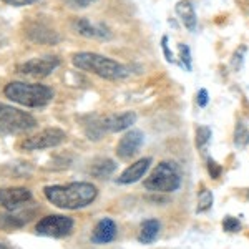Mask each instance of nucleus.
Instances as JSON below:
<instances>
[{"label": "nucleus", "instance_id": "a211bd4d", "mask_svg": "<svg viewBox=\"0 0 249 249\" xmlns=\"http://www.w3.org/2000/svg\"><path fill=\"white\" fill-rule=\"evenodd\" d=\"M116 171V163L110 158H100L91 164L90 175L98 179H107Z\"/></svg>", "mask_w": 249, "mask_h": 249}, {"label": "nucleus", "instance_id": "6e6552de", "mask_svg": "<svg viewBox=\"0 0 249 249\" xmlns=\"http://www.w3.org/2000/svg\"><path fill=\"white\" fill-rule=\"evenodd\" d=\"M67 142V133L60 128H47V130L40 131V133L25 138L20 143V148L27 151H38L47 150V148L60 146L62 143Z\"/></svg>", "mask_w": 249, "mask_h": 249}, {"label": "nucleus", "instance_id": "f03ea898", "mask_svg": "<svg viewBox=\"0 0 249 249\" xmlns=\"http://www.w3.org/2000/svg\"><path fill=\"white\" fill-rule=\"evenodd\" d=\"M71 63L83 71H90L100 78L105 80H123L130 75L128 67L116 62L113 58H108L105 55L91 53V52H78L71 57Z\"/></svg>", "mask_w": 249, "mask_h": 249}, {"label": "nucleus", "instance_id": "f257e3e1", "mask_svg": "<svg viewBox=\"0 0 249 249\" xmlns=\"http://www.w3.org/2000/svg\"><path fill=\"white\" fill-rule=\"evenodd\" d=\"M43 195L53 206L60 210L77 211L90 206L98 196L95 184L85 181H75L68 184H53L43 188Z\"/></svg>", "mask_w": 249, "mask_h": 249}, {"label": "nucleus", "instance_id": "4468645a", "mask_svg": "<svg viewBox=\"0 0 249 249\" xmlns=\"http://www.w3.org/2000/svg\"><path fill=\"white\" fill-rule=\"evenodd\" d=\"M116 238V223L111 218H103L96 223L93 232H91V243L95 244H108Z\"/></svg>", "mask_w": 249, "mask_h": 249}, {"label": "nucleus", "instance_id": "bb28decb", "mask_svg": "<svg viewBox=\"0 0 249 249\" xmlns=\"http://www.w3.org/2000/svg\"><path fill=\"white\" fill-rule=\"evenodd\" d=\"M161 48H163V53H164V58L168 60L170 63H175V55L171 53L170 47H168V37L164 35V37L161 38Z\"/></svg>", "mask_w": 249, "mask_h": 249}, {"label": "nucleus", "instance_id": "cd10ccee", "mask_svg": "<svg viewBox=\"0 0 249 249\" xmlns=\"http://www.w3.org/2000/svg\"><path fill=\"white\" fill-rule=\"evenodd\" d=\"M3 3H9L12 7H23V5H30L34 0H0Z\"/></svg>", "mask_w": 249, "mask_h": 249}, {"label": "nucleus", "instance_id": "0eeeda50", "mask_svg": "<svg viewBox=\"0 0 249 249\" xmlns=\"http://www.w3.org/2000/svg\"><path fill=\"white\" fill-rule=\"evenodd\" d=\"M73 219L63 214H50L42 218L35 226V231L40 236L47 238H67L73 231Z\"/></svg>", "mask_w": 249, "mask_h": 249}, {"label": "nucleus", "instance_id": "f8f14e48", "mask_svg": "<svg viewBox=\"0 0 249 249\" xmlns=\"http://www.w3.org/2000/svg\"><path fill=\"white\" fill-rule=\"evenodd\" d=\"M71 27L78 35H83L87 38H111L110 30L105 25H93L88 18H75L71 22Z\"/></svg>", "mask_w": 249, "mask_h": 249}, {"label": "nucleus", "instance_id": "39448f33", "mask_svg": "<svg viewBox=\"0 0 249 249\" xmlns=\"http://www.w3.org/2000/svg\"><path fill=\"white\" fill-rule=\"evenodd\" d=\"M136 123V113L126 111L122 115H110L105 118H93V122L85 126V133L90 140H100L105 133H118L131 128Z\"/></svg>", "mask_w": 249, "mask_h": 249}, {"label": "nucleus", "instance_id": "2eb2a0df", "mask_svg": "<svg viewBox=\"0 0 249 249\" xmlns=\"http://www.w3.org/2000/svg\"><path fill=\"white\" fill-rule=\"evenodd\" d=\"M27 35L30 40L37 43H45V45H55L60 42V35L55 30L48 29L43 23H32L27 29Z\"/></svg>", "mask_w": 249, "mask_h": 249}, {"label": "nucleus", "instance_id": "412c9836", "mask_svg": "<svg viewBox=\"0 0 249 249\" xmlns=\"http://www.w3.org/2000/svg\"><path fill=\"white\" fill-rule=\"evenodd\" d=\"M213 201H214V196L210 190H204L198 195V208H196V213H204L208 211L213 206Z\"/></svg>", "mask_w": 249, "mask_h": 249}, {"label": "nucleus", "instance_id": "4be33fe9", "mask_svg": "<svg viewBox=\"0 0 249 249\" xmlns=\"http://www.w3.org/2000/svg\"><path fill=\"white\" fill-rule=\"evenodd\" d=\"M178 53L181 58V65L183 68H186V71H191L193 68V58H191V50L186 43H179L178 45Z\"/></svg>", "mask_w": 249, "mask_h": 249}, {"label": "nucleus", "instance_id": "ddd939ff", "mask_svg": "<svg viewBox=\"0 0 249 249\" xmlns=\"http://www.w3.org/2000/svg\"><path fill=\"white\" fill-rule=\"evenodd\" d=\"M150 166H151V158L138 160V161L130 164V166L120 175L118 183L120 184H133L136 181H140V179L146 175V171L150 170Z\"/></svg>", "mask_w": 249, "mask_h": 249}, {"label": "nucleus", "instance_id": "5701e85b", "mask_svg": "<svg viewBox=\"0 0 249 249\" xmlns=\"http://www.w3.org/2000/svg\"><path fill=\"white\" fill-rule=\"evenodd\" d=\"M211 140V130L208 126H198V130H196V146L199 148V150H204L206 148V144L210 143Z\"/></svg>", "mask_w": 249, "mask_h": 249}, {"label": "nucleus", "instance_id": "9d476101", "mask_svg": "<svg viewBox=\"0 0 249 249\" xmlns=\"http://www.w3.org/2000/svg\"><path fill=\"white\" fill-rule=\"evenodd\" d=\"M32 201V191L23 186L0 188V206L7 211H17Z\"/></svg>", "mask_w": 249, "mask_h": 249}, {"label": "nucleus", "instance_id": "f3484780", "mask_svg": "<svg viewBox=\"0 0 249 249\" xmlns=\"http://www.w3.org/2000/svg\"><path fill=\"white\" fill-rule=\"evenodd\" d=\"M160 231H161V223L158 219H146L142 223L138 232V241L142 244H151L158 239Z\"/></svg>", "mask_w": 249, "mask_h": 249}, {"label": "nucleus", "instance_id": "20e7f679", "mask_svg": "<svg viewBox=\"0 0 249 249\" xmlns=\"http://www.w3.org/2000/svg\"><path fill=\"white\" fill-rule=\"evenodd\" d=\"M181 186V171L178 164L171 161H161L150 173L144 181V188L153 193H175Z\"/></svg>", "mask_w": 249, "mask_h": 249}, {"label": "nucleus", "instance_id": "aec40b11", "mask_svg": "<svg viewBox=\"0 0 249 249\" xmlns=\"http://www.w3.org/2000/svg\"><path fill=\"white\" fill-rule=\"evenodd\" d=\"M248 144H249V130L243 122H239L236 124V130H234V146L238 150H243Z\"/></svg>", "mask_w": 249, "mask_h": 249}, {"label": "nucleus", "instance_id": "393cba45", "mask_svg": "<svg viewBox=\"0 0 249 249\" xmlns=\"http://www.w3.org/2000/svg\"><path fill=\"white\" fill-rule=\"evenodd\" d=\"M208 173H210L211 179H218L221 176V173H223V170H221V166L214 161V160H208Z\"/></svg>", "mask_w": 249, "mask_h": 249}, {"label": "nucleus", "instance_id": "c85d7f7f", "mask_svg": "<svg viewBox=\"0 0 249 249\" xmlns=\"http://www.w3.org/2000/svg\"><path fill=\"white\" fill-rule=\"evenodd\" d=\"M71 2H73L75 5H78V7H88L90 3H93L95 0H71Z\"/></svg>", "mask_w": 249, "mask_h": 249}, {"label": "nucleus", "instance_id": "6ab92c4d", "mask_svg": "<svg viewBox=\"0 0 249 249\" xmlns=\"http://www.w3.org/2000/svg\"><path fill=\"white\" fill-rule=\"evenodd\" d=\"M12 214H3V216H0V226L3 228V230H18V228H22L25 223H29V216H30V213H14V211H10Z\"/></svg>", "mask_w": 249, "mask_h": 249}, {"label": "nucleus", "instance_id": "9b49d317", "mask_svg": "<svg viewBox=\"0 0 249 249\" xmlns=\"http://www.w3.org/2000/svg\"><path fill=\"white\" fill-rule=\"evenodd\" d=\"M143 142H144L143 131L130 130L128 133H124L123 138L116 144V155H118V158L131 160L140 151V148L143 146Z\"/></svg>", "mask_w": 249, "mask_h": 249}, {"label": "nucleus", "instance_id": "1a4fd4ad", "mask_svg": "<svg viewBox=\"0 0 249 249\" xmlns=\"http://www.w3.org/2000/svg\"><path fill=\"white\" fill-rule=\"evenodd\" d=\"M60 67V58L53 57V55H47V57H37L27 60V62L20 63L17 67V71L25 77H35V78H43L48 77L53 70H57Z\"/></svg>", "mask_w": 249, "mask_h": 249}, {"label": "nucleus", "instance_id": "b1692460", "mask_svg": "<svg viewBox=\"0 0 249 249\" xmlns=\"http://www.w3.org/2000/svg\"><path fill=\"white\" fill-rule=\"evenodd\" d=\"M223 230L226 232H239L241 231V223L238 218H232V216H226L223 219Z\"/></svg>", "mask_w": 249, "mask_h": 249}, {"label": "nucleus", "instance_id": "dca6fc26", "mask_svg": "<svg viewBox=\"0 0 249 249\" xmlns=\"http://www.w3.org/2000/svg\"><path fill=\"white\" fill-rule=\"evenodd\" d=\"M176 14H178L179 20L184 27L190 32H195L198 27V17H196L195 7L191 5L190 0H181V2L176 3Z\"/></svg>", "mask_w": 249, "mask_h": 249}, {"label": "nucleus", "instance_id": "7ed1b4c3", "mask_svg": "<svg viewBox=\"0 0 249 249\" xmlns=\"http://www.w3.org/2000/svg\"><path fill=\"white\" fill-rule=\"evenodd\" d=\"M3 95L10 102L27 108H42L53 100V90L40 83H25V82H10L3 88Z\"/></svg>", "mask_w": 249, "mask_h": 249}, {"label": "nucleus", "instance_id": "423d86ee", "mask_svg": "<svg viewBox=\"0 0 249 249\" xmlns=\"http://www.w3.org/2000/svg\"><path fill=\"white\" fill-rule=\"evenodd\" d=\"M37 126V120L20 108L0 103V135H20Z\"/></svg>", "mask_w": 249, "mask_h": 249}, {"label": "nucleus", "instance_id": "a878e982", "mask_svg": "<svg viewBox=\"0 0 249 249\" xmlns=\"http://www.w3.org/2000/svg\"><path fill=\"white\" fill-rule=\"evenodd\" d=\"M196 103H198L199 108L208 107V103H210V93H208L206 88H201V90L198 91V95H196Z\"/></svg>", "mask_w": 249, "mask_h": 249}, {"label": "nucleus", "instance_id": "c756f323", "mask_svg": "<svg viewBox=\"0 0 249 249\" xmlns=\"http://www.w3.org/2000/svg\"><path fill=\"white\" fill-rule=\"evenodd\" d=\"M0 249H15V248H12L9 243H0Z\"/></svg>", "mask_w": 249, "mask_h": 249}]
</instances>
